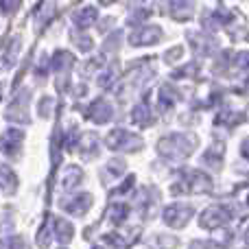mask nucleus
I'll return each mask as SVG.
<instances>
[{
  "label": "nucleus",
  "mask_w": 249,
  "mask_h": 249,
  "mask_svg": "<svg viewBox=\"0 0 249 249\" xmlns=\"http://www.w3.org/2000/svg\"><path fill=\"white\" fill-rule=\"evenodd\" d=\"M72 225L68 223V221H64V219H55V236L59 238L61 243H68L70 238H72Z\"/></svg>",
  "instance_id": "nucleus-13"
},
{
  "label": "nucleus",
  "mask_w": 249,
  "mask_h": 249,
  "mask_svg": "<svg viewBox=\"0 0 249 249\" xmlns=\"http://www.w3.org/2000/svg\"><path fill=\"white\" fill-rule=\"evenodd\" d=\"M212 181L208 175H203V173L199 171H190L188 175H186V188L184 193H206V190H210Z\"/></svg>",
  "instance_id": "nucleus-6"
},
{
  "label": "nucleus",
  "mask_w": 249,
  "mask_h": 249,
  "mask_svg": "<svg viewBox=\"0 0 249 249\" xmlns=\"http://www.w3.org/2000/svg\"><path fill=\"white\" fill-rule=\"evenodd\" d=\"M90 201H92L90 195H79V197L64 203V210L70 212V214H81V212H86L90 208Z\"/></svg>",
  "instance_id": "nucleus-9"
},
{
  "label": "nucleus",
  "mask_w": 249,
  "mask_h": 249,
  "mask_svg": "<svg viewBox=\"0 0 249 249\" xmlns=\"http://www.w3.org/2000/svg\"><path fill=\"white\" fill-rule=\"evenodd\" d=\"M0 249H24V241L18 236L4 238V241H0Z\"/></svg>",
  "instance_id": "nucleus-16"
},
{
  "label": "nucleus",
  "mask_w": 249,
  "mask_h": 249,
  "mask_svg": "<svg viewBox=\"0 0 249 249\" xmlns=\"http://www.w3.org/2000/svg\"><path fill=\"white\" fill-rule=\"evenodd\" d=\"M151 245L158 247V249H162V247H175V245H177V241H175L173 236H171V238H168V236H158V241H153Z\"/></svg>",
  "instance_id": "nucleus-18"
},
{
  "label": "nucleus",
  "mask_w": 249,
  "mask_h": 249,
  "mask_svg": "<svg viewBox=\"0 0 249 249\" xmlns=\"http://www.w3.org/2000/svg\"><path fill=\"white\" fill-rule=\"evenodd\" d=\"M101 2H103V4H109V2H112V0H101Z\"/></svg>",
  "instance_id": "nucleus-20"
},
{
  "label": "nucleus",
  "mask_w": 249,
  "mask_h": 249,
  "mask_svg": "<svg viewBox=\"0 0 249 249\" xmlns=\"http://www.w3.org/2000/svg\"><path fill=\"white\" fill-rule=\"evenodd\" d=\"M96 16H99V11H96L94 7H86L74 13V22H77L79 26H90L96 22Z\"/></svg>",
  "instance_id": "nucleus-12"
},
{
  "label": "nucleus",
  "mask_w": 249,
  "mask_h": 249,
  "mask_svg": "<svg viewBox=\"0 0 249 249\" xmlns=\"http://www.w3.org/2000/svg\"><path fill=\"white\" fill-rule=\"evenodd\" d=\"M151 114H149V107L146 105H138L136 109H133V123H140V124H146L151 121Z\"/></svg>",
  "instance_id": "nucleus-15"
},
{
  "label": "nucleus",
  "mask_w": 249,
  "mask_h": 249,
  "mask_svg": "<svg viewBox=\"0 0 249 249\" xmlns=\"http://www.w3.org/2000/svg\"><path fill=\"white\" fill-rule=\"evenodd\" d=\"M94 249H101V247H94Z\"/></svg>",
  "instance_id": "nucleus-23"
},
{
  "label": "nucleus",
  "mask_w": 249,
  "mask_h": 249,
  "mask_svg": "<svg viewBox=\"0 0 249 249\" xmlns=\"http://www.w3.org/2000/svg\"><path fill=\"white\" fill-rule=\"evenodd\" d=\"M22 140H24V133H22L20 129H7V131L0 136V153L13 155L22 146Z\"/></svg>",
  "instance_id": "nucleus-5"
},
{
  "label": "nucleus",
  "mask_w": 249,
  "mask_h": 249,
  "mask_svg": "<svg viewBox=\"0 0 249 249\" xmlns=\"http://www.w3.org/2000/svg\"><path fill=\"white\" fill-rule=\"evenodd\" d=\"M195 138H186V136H179V133H175V136H166L160 140L158 144V151L164 155V158H171V160H184L186 155H190V149L195 146Z\"/></svg>",
  "instance_id": "nucleus-1"
},
{
  "label": "nucleus",
  "mask_w": 249,
  "mask_h": 249,
  "mask_svg": "<svg viewBox=\"0 0 249 249\" xmlns=\"http://www.w3.org/2000/svg\"><path fill=\"white\" fill-rule=\"evenodd\" d=\"M81 177H83L81 168L68 166V168L64 171V177H61V186H64V188H74V186L81 181Z\"/></svg>",
  "instance_id": "nucleus-11"
},
{
  "label": "nucleus",
  "mask_w": 249,
  "mask_h": 249,
  "mask_svg": "<svg viewBox=\"0 0 249 249\" xmlns=\"http://www.w3.org/2000/svg\"><path fill=\"white\" fill-rule=\"evenodd\" d=\"M190 249H219V245L210 243V241H195L193 245H190Z\"/></svg>",
  "instance_id": "nucleus-19"
},
{
  "label": "nucleus",
  "mask_w": 249,
  "mask_h": 249,
  "mask_svg": "<svg viewBox=\"0 0 249 249\" xmlns=\"http://www.w3.org/2000/svg\"><path fill=\"white\" fill-rule=\"evenodd\" d=\"M230 219H232V212H230L228 208L212 206V208H208V210L201 214V228L214 230V228H219V225H225Z\"/></svg>",
  "instance_id": "nucleus-4"
},
{
  "label": "nucleus",
  "mask_w": 249,
  "mask_h": 249,
  "mask_svg": "<svg viewBox=\"0 0 249 249\" xmlns=\"http://www.w3.org/2000/svg\"><path fill=\"white\" fill-rule=\"evenodd\" d=\"M16 186H18L16 173H13L9 166H0V190H4V193H13Z\"/></svg>",
  "instance_id": "nucleus-10"
},
{
  "label": "nucleus",
  "mask_w": 249,
  "mask_h": 249,
  "mask_svg": "<svg viewBox=\"0 0 249 249\" xmlns=\"http://www.w3.org/2000/svg\"><path fill=\"white\" fill-rule=\"evenodd\" d=\"M142 144L140 138H136L133 133L124 131V129H114L107 136V146L109 149H118V151H129V149H138Z\"/></svg>",
  "instance_id": "nucleus-2"
},
{
  "label": "nucleus",
  "mask_w": 249,
  "mask_h": 249,
  "mask_svg": "<svg viewBox=\"0 0 249 249\" xmlns=\"http://www.w3.org/2000/svg\"><path fill=\"white\" fill-rule=\"evenodd\" d=\"M124 216H127V206H124V203L112 206V210H109V219H112V223H121V221H124Z\"/></svg>",
  "instance_id": "nucleus-14"
},
{
  "label": "nucleus",
  "mask_w": 249,
  "mask_h": 249,
  "mask_svg": "<svg viewBox=\"0 0 249 249\" xmlns=\"http://www.w3.org/2000/svg\"><path fill=\"white\" fill-rule=\"evenodd\" d=\"M112 114H114L112 105H109L107 101H96V103L88 109V116H90L94 123H107L109 118H112Z\"/></svg>",
  "instance_id": "nucleus-8"
},
{
  "label": "nucleus",
  "mask_w": 249,
  "mask_h": 249,
  "mask_svg": "<svg viewBox=\"0 0 249 249\" xmlns=\"http://www.w3.org/2000/svg\"><path fill=\"white\" fill-rule=\"evenodd\" d=\"M245 238H247V245H249V232H247V234H245Z\"/></svg>",
  "instance_id": "nucleus-21"
},
{
  "label": "nucleus",
  "mask_w": 249,
  "mask_h": 249,
  "mask_svg": "<svg viewBox=\"0 0 249 249\" xmlns=\"http://www.w3.org/2000/svg\"><path fill=\"white\" fill-rule=\"evenodd\" d=\"M162 37V31L158 26H144V29L136 31L131 35V44L133 46H146V44H153Z\"/></svg>",
  "instance_id": "nucleus-7"
},
{
  "label": "nucleus",
  "mask_w": 249,
  "mask_h": 249,
  "mask_svg": "<svg viewBox=\"0 0 249 249\" xmlns=\"http://www.w3.org/2000/svg\"><path fill=\"white\" fill-rule=\"evenodd\" d=\"M18 7H20V0H0V13H2V16L13 13Z\"/></svg>",
  "instance_id": "nucleus-17"
},
{
  "label": "nucleus",
  "mask_w": 249,
  "mask_h": 249,
  "mask_svg": "<svg viewBox=\"0 0 249 249\" xmlns=\"http://www.w3.org/2000/svg\"><path fill=\"white\" fill-rule=\"evenodd\" d=\"M0 99H2V92H0Z\"/></svg>",
  "instance_id": "nucleus-22"
},
{
  "label": "nucleus",
  "mask_w": 249,
  "mask_h": 249,
  "mask_svg": "<svg viewBox=\"0 0 249 249\" xmlns=\"http://www.w3.org/2000/svg\"><path fill=\"white\" fill-rule=\"evenodd\" d=\"M193 206H186V203H173L171 208L164 210V221H166L171 228H184L186 221L193 216Z\"/></svg>",
  "instance_id": "nucleus-3"
}]
</instances>
